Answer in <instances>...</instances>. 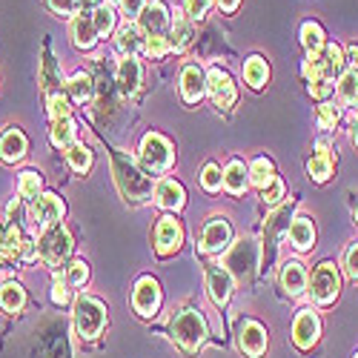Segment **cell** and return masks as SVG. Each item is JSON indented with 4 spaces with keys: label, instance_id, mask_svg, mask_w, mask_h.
Returning a JSON list of instances; mask_svg holds the SVG:
<instances>
[{
    "label": "cell",
    "instance_id": "1",
    "mask_svg": "<svg viewBox=\"0 0 358 358\" xmlns=\"http://www.w3.org/2000/svg\"><path fill=\"white\" fill-rule=\"evenodd\" d=\"M112 169H115V181L121 187V192L127 195V201H143L149 192H152V178L143 175L138 169V164L124 155V152H115L112 155Z\"/></svg>",
    "mask_w": 358,
    "mask_h": 358
},
{
    "label": "cell",
    "instance_id": "2",
    "mask_svg": "<svg viewBox=\"0 0 358 358\" xmlns=\"http://www.w3.org/2000/svg\"><path fill=\"white\" fill-rule=\"evenodd\" d=\"M75 330L80 338L86 341H92L103 333V327H106V307L103 301H98V298L92 295H78V301H75Z\"/></svg>",
    "mask_w": 358,
    "mask_h": 358
},
{
    "label": "cell",
    "instance_id": "3",
    "mask_svg": "<svg viewBox=\"0 0 358 358\" xmlns=\"http://www.w3.org/2000/svg\"><path fill=\"white\" fill-rule=\"evenodd\" d=\"M344 66H347L344 49L338 43H327L324 49L313 52L307 61H304V75H307V80H318V78L336 80V78H341Z\"/></svg>",
    "mask_w": 358,
    "mask_h": 358
},
{
    "label": "cell",
    "instance_id": "4",
    "mask_svg": "<svg viewBox=\"0 0 358 358\" xmlns=\"http://www.w3.org/2000/svg\"><path fill=\"white\" fill-rule=\"evenodd\" d=\"M169 327H172V338L181 344L187 352H195L206 341V336H210V330H206V321H203V315L198 310H181L172 318Z\"/></svg>",
    "mask_w": 358,
    "mask_h": 358
},
{
    "label": "cell",
    "instance_id": "5",
    "mask_svg": "<svg viewBox=\"0 0 358 358\" xmlns=\"http://www.w3.org/2000/svg\"><path fill=\"white\" fill-rule=\"evenodd\" d=\"M72 235H69V229L66 227H52V229H46L43 235H41V241H38V255L43 258V264H49V266H61V264H66V258L72 255Z\"/></svg>",
    "mask_w": 358,
    "mask_h": 358
},
{
    "label": "cell",
    "instance_id": "6",
    "mask_svg": "<svg viewBox=\"0 0 358 358\" xmlns=\"http://www.w3.org/2000/svg\"><path fill=\"white\" fill-rule=\"evenodd\" d=\"M307 287H310V295H313V301L318 307H330L338 298V289H341V275L336 270V264H330V261L318 264V270L313 273Z\"/></svg>",
    "mask_w": 358,
    "mask_h": 358
},
{
    "label": "cell",
    "instance_id": "7",
    "mask_svg": "<svg viewBox=\"0 0 358 358\" xmlns=\"http://www.w3.org/2000/svg\"><path fill=\"white\" fill-rule=\"evenodd\" d=\"M141 161H143L146 172H155V175L166 172V169L172 166V161H175L172 143H169L164 135H158V132H149V135L141 141Z\"/></svg>",
    "mask_w": 358,
    "mask_h": 358
},
{
    "label": "cell",
    "instance_id": "8",
    "mask_svg": "<svg viewBox=\"0 0 358 358\" xmlns=\"http://www.w3.org/2000/svg\"><path fill=\"white\" fill-rule=\"evenodd\" d=\"M64 218V201L57 198L55 192H41L35 201H32V210H29V221L32 227H38V232L43 235L46 229L57 227Z\"/></svg>",
    "mask_w": 358,
    "mask_h": 358
},
{
    "label": "cell",
    "instance_id": "9",
    "mask_svg": "<svg viewBox=\"0 0 358 358\" xmlns=\"http://www.w3.org/2000/svg\"><path fill=\"white\" fill-rule=\"evenodd\" d=\"M258 266V244L255 241H241L238 247H232L229 258H227V270L235 275V278H250Z\"/></svg>",
    "mask_w": 358,
    "mask_h": 358
},
{
    "label": "cell",
    "instance_id": "10",
    "mask_svg": "<svg viewBox=\"0 0 358 358\" xmlns=\"http://www.w3.org/2000/svg\"><path fill=\"white\" fill-rule=\"evenodd\" d=\"M132 307H135V313L143 315V318H149V315L158 313V307H161V287H158L155 278L146 275V278H141V281L135 284Z\"/></svg>",
    "mask_w": 358,
    "mask_h": 358
},
{
    "label": "cell",
    "instance_id": "11",
    "mask_svg": "<svg viewBox=\"0 0 358 358\" xmlns=\"http://www.w3.org/2000/svg\"><path fill=\"white\" fill-rule=\"evenodd\" d=\"M229 244H232V227L224 218H210L203 224L201 244H198L203 252H224L229 250Z\"/></svg>",
    "mask_w": 358,
    "mask_h": 358
},
{
    "label": "cell",
    "instance_id": "12",
    "mask_svg": "<svg viewBox=\"0 0 358 358\" xmlns=\"http://www.w3.org/2000/svg\"><path fill=\"white\" fill-rule=\"evenodd\" d=\"M206 92H210V98H213V103L218 109H229L235 103V95H238L232 78L218 66L206 72Z\"/></svg>",
    "mask_w": 358,
    "mask_h": 358
},
{
    "label": "cell",
    "instance_id": "13",
    "mask_svg": "<svg viewBox=\"0 0 358 358\" xmlns=\"http://www.w3.org/2000/svg\"><path fill=\"white\" fill-rule=\"evenodd\" d=\"M181 241H184V229L181 224H178L172 215L161 218L158 227H155V252L158 255H175L178 250H181Z\"/></svg>",
    "mask_w": 358,
    "mask_h": 358
},
{
    "label": "cell",
    "instance_id": "14",
    "mask_svg": "<svg viewBox=\"0 0 358 358\" xmlns=\"http://www.w3.org/2000/svg\"><path fill=\"white\" fill-rule=\"evenodd\" d=\"M321 336V321L313 310H301L295 315V324H292V341L298 350H313V344L318 341Z\"/></svg>",
    "mask_w": 358,
    "mask_h": 358
},
{
    "label": "cell",
    "instance_id": "15",
    "mask_svg": "<svg viewBox=\"0 0 358 358\" xmlns=\"http://www.w3.org/2000/svg\"><path fill=\"white\" fill-rule=\"evenodd\" d=\"M238 344H241V350L250 358H261L264 350H266V330L258 321L247 318V321L238 324Z\"/></svg>",
    "mask_w": 358,
    "mask_h": 358
},
{
    "label": "cell",
    "instance_id": "16",
    "mask_svg": "<svg viewBox=\"0 0 358 358\" xmlns=\"http://www.w3.org/2000/svg\"><path fill=\"white\" fill-rule=\"evenodd\" d=\"M166 23H169V12L164 3H158V0H152V3H146V9L141 12L138 17V29L152 38V35H166Z\"/></svg>",
    "mask_w": 358,
    "mask_h": 358
},
{
    "label": "cell",
    "instance_id": "17",
    "mask_svg": "<svg viewBox=\"0 0 358 358\" xmlns=\"http://www.w3.org/2000/svg\"><path fill=\"white\" fill-rule=\"evenodd\" d=\"M206 284H210V295L213 301L221 307L229 301L232 295V273L221 264H210V270H206Z\"/></svg>",
    "mask_w": 358,
    "mask_h": 358
},
{
    "label": "cell",
    "instance_id": "18",
    "mask_svg": "<svg viewBox=\"0 0 358 358\" xmlns=\"http://www.w3.org/2000/svg\"><path fill=\"white\" fill-rule=\"evenodd\" d=\"M203 92H206V75H203V69L201 66H184V72H181V95H184V101L187 103H198L201 98H203Z\"/></svg>",
    "mask_w": 358,
    "mask_h": 358
},
{
    "label": "cell",
    "instance_id": "19",
    "mask_svg": "<svg viewBox=\"0 0 358 358\" xmlns=\"http://www.w3.org/2000/svg\"><path fill=\"white\" fill-rule=\"evenodd\" d=\"M115 49L121 52L124 57H135L138 52L146 49V35L141 32V29L135 23H127L117 29V38H115Z\"/></svg>",
    "mask_w": 358,
    "mask_h": 358
},
{
    "label": "cell",
    "instance_id": "20",
    "mask_svg": "<svg viewBox=\"0 0 358 358\" xmlns=\"http://www.w3.org/2000/svg\"><path fill=\"white\" fill-rule=\"evenodd\" d=\"M310 278H307V270H304V264L301 261H287L284 264V270H281V287L289 298H298L304 289H307Z\"/></svg>",
    "mask_w": 358,
    "mask_h": 358
},
{
    "label": "cell",
    "instance_id": "21",
    "mask_svg": "<svg viewBox=\"0 0 358 358\" xmlns=\"http://www.w3.org/2000/svg\"><path fill=\"white\" fill-rule=\"evenodd\" d=\"M287 235H289V244L298 250V252H307L315 247V227L310 218L304 215H298L289 227H287Z\"/></svg>",
    "mask_w": 358,
    "mask_h": 358
},
{
    "label": "cell",
    "instance_id": "22",
    "mask_svg": "<svg viewBox=\"0 0 358 358\" xmlns=\"http://www.w3.org/2000/svg\"><path fill=\"white\" fill-rule=\"evenodd\" d=\"M141 64L135 61V57H124L121 64H117V72H115V80H117V89L129 98L138 92V86H141Z\"/></svg>",
    "mask_w": 358,
    "mask_h": 358
},
{
    "label": "cell",
    "instance_id": "23",
    "mask_svg": "<svg viewBox=\"0 0 358 358\" xmlns=\"http://www.w3.org/2000/svg\"><path fill=\"white\" fill-rule=\"evenodd\" d=\"M26 155V135L15 127H9L3 135H0V161L6 164H17Z\"/></svg>",
    "mask_w": 358,
    "mask_h": 358
},
{
    "label": "cell",
    "instance_id": "24",
    "mask_svg": "<svg viewBox=\"0 0 358 358\" xmlns=\"http://www.w3.org/2000/svg\"><path fill=\"white\" fill-rule=\"evenodd\" d=\"M315 149H318V152L307 161V172H310L313 181L324 184L327 178L333 175V152H330V146H327V141H318Z\"/></svg>",
    "mask_w": 358,
    "mask_h": 358
},
{
    "label": "cell",
    "instance_id": "25",
    "mask_svg": "<svg viewBox=\"0 0 358 358\" xmlns=\"http://www.w3.org/2000/svg\"><path fill=\"white\" fill-rule=\"evenodd\" d=\"M247 187H250V169L241 161H238V158H232L224 166V189L229 195H244Z\"/></svg>",
    "mask_w": 358,
    "mask_h": 358
},
{
    "label": "cell",
    "instance_id": "26",
    "mask_svg": "<svg viewBox=\"0 0 358 358\" xmlns=\"http://www.w3.org/2000/svg\"><path fill=\"white\" fill-rule=\"evenodd\" d=\"M98 38L101 35H98V29L92 23V15H78L72 20V43L78 49H92L98 43Z\"/></svg>",
    "mask_w": 358,
    "mask_h": 358
},
{
    "label": "cell",
    "instance_id": "27",
    "mask_svg": "<svg viewBox=\"0 0 358 358\" xmlns=\"http://www.w3.org/2000/svg\"><path fill=\"white\" fill-rule=\"evenodd\" d=\"M155 201L158 206H164V210H181V206L187 203V195H184V187L175 184V181H161L155 187Z\"/></svg>",
    "mask_w": 358,
    "mask_h": 358
},
{
    "label": "cell",
    "instance_id": "28",
    "mask_svg": "<svg viewBox=\"0 0 358 358\" xmlns=\"http://www.w3.org/2000/svg\"><path fill=\"white\" fill-rule=\"evenodd\" d=\"M26 304V289L17 284V281H6V284H0V310L15 315L20 313Z\"/></svg>",
    "mask_w": 358,
    "mask_h": 358
},
{
    "label": "cell",
    "instance_id": "29",
    "mask_svg": "<svg viewBox=\"0 0 358 358\" xmlns=\"http://www.w3.org/2000/svg\"><path fill=\"white\" fill-rule=\"evenodd\" d=\"M336 92H338V101L344 106H352L358 103V69H344L341 78L336 80Z\"/></svg>",
    "mask_w": 358,
    "mask_h": 358
},
{
    "label": "cell",
    "instance_id": "30",
    "mask_svg": "<svg viewBox=\"0 0 358 358\" xmlns=\"http://www.w3.org/2000/svg\"><path fill=\"white\" fill-rule=\"evenodd\" d=\"M169 43H172L175 52H184L192 43V23L181 12H175V17H172V38H169Z\"/></svg>",
    "mask_w": 358,
    "mask_h": 358
},
{
    "label": "cell",
    "instance_id": "31",
    "mask_svg": "<svg viewBox=\"0 0 358 358\" xmlns=\"http://www.w3.org/2000/svg\"><path fill=\"white\" fill-rule=\"evenodd\" d=\"M275 181V166L273 161H266V158H255L250 164V184L258 187V189H266Z\"/></svg>",
    "mask_w": 358,
    "mask_h": 358
},
{
    "label": "cell",
    "instance_id": "32",
    "mask_svg": "<svg viewBox=\"0 0 358 358\" xmlns=\"http://www.w3.org/2000/svg\"><path fill=\"white\" fill-rule=\"evenodd\" d=\"M75 135H78V129H75V121H72V117L55 121V124H52V132H49V138H52V143H55L57 149H69V146H75V143H78Z\"/></svg>",
    "mask_w": 358,
    "mask_h": 358
},
{
    "label": "cell",
    "instance_id": "33",
    "mask_svg": "<svg viewBox=\"0 0 358 358\" xmlns=\"http://www.w3.org/2000/svg\"><path fill=\"white\" fill-rule=\"evenodd\" d=\"M20 247H23L20 229L12 227V224H6V227H3V235H0V258H6V261L20 258Z\"/></svg>",
    "mask_w": 358,
    "mask_h": 358
},
{
    "label": "cell",
    "instance_id": "34",
    "mask_svg": "<svg viewBox=\"0 0 358 358\" xmlns=\"http://www.w3.org/2000/svg\"><path fill=\"white\" fill-rule=\"evenodd\" d=\"M244 80L252 86V89H261L266 80H270V66H266L264 57H250V61L244 64Z\"/></svg>",
    "mask_w": 358,
    "mask_h": 358
},
{
    "label": "cell",
    "instance_id": "35",
    "mask_svg": "<svg viewBox=\"0 0 358 358\" xmlns=\"http://www.w3.org/2000/svg\"><path fill=\"white\" fill-rule=\"evenodd\" d=\"M66 89H69V98L72 101H78V103H83V101H89L92 98V78H89L86 72H75L69 80H66Z\"/></svg>",
    "mask_w": 358,
    "mask_h": 358
},
{
    "label": "cell",
    "instance_id": "36",
    "mask_svg": "<svg viewBox=\"0 0 358 358\" xmlns=\"http://www.w3.org/2000/svg\"><path fill=\"white\" fill-rule=\"evenodd\" d=\"M301 43H304V49H307L310 55L318 52V49H324V46H327V41H324V29H321L318 23L307 20V23L301 26Z\"/></svg>",
    "mask_w": 358,
    "mask_h": 358
},
{
    "label": "cell",
    "instance_id": "37",
    "mask_svg": "<svg viewBox=\"0 0 358 358\" xmlns=\"http://www.w3.org/2000/svg\"><path fill=\"white\" fill-rule=\"evenodd\" d=\"M66 161L75 172H86L89 166H92V149L83 146V143H75L66 149Z\"/></svg>",
    "mask_w": 358,
    "mask_h": 358
},
{
    "label": "cell",
    "instance_id": "38",
    "mask_svg": "<svg viewBox=\"0 0 358 358\" xmlns=\"http://www.w3.org/2000/svg\"><path fill=\"white\" fill-rule=\"evenodd\" d=\"M41 187H43V181H41V172L29 169V172H23V175H20L17 192H20L23 198H38V195H41Z\"/></svg>",
    "mask_w": 358,
    "mask_h": 358
},
{
    "label": "cell",
    "instance_id": "39",
    "mask_svg": "<svg viewBox=\"0 0 358 358\" xmlns=\"http://www.w3.org/2000/svg\"><path fill=\"white\" fill-rule=\"evenodd\" d=\"M201 187L206 192H218L224 187V172L215 166V164H206L203 172H201Z\"/></svg>",
    "mask_w": 358,
    "mask_h": 358
},
{
    "label": "cell",
    "instance_id": "40",
    "mask_svg": "<svg viewBox=\"0 0 358 358\" xmlns=\"http://www.w3.org/2000/svg\"><path fill=\"white\" fill-rule=\"evenodd\" d=\"M92 23H95V29H98V35L101 38H106L112 29H115V12L109 9V3H103L95 15H92Z\"/></svg>",
    "mask_w": 358,
    "mask_h": 358
},
{
    "label": "cell",
    "instance_id": "41",
    "mask_svg": "<svg viewBox=\"0 0 358 358\" xmlns=\"http://www.w3.org/2000/svg\"><path fill=\"white\" fill-rule=\"evenodd\" d=\"M69 112H72V106H69L66 95H61V92L49 95V117L52 121H64V117H69Z\"/></svg>",
    "mask_w": 358,
    "mask_h": 358
},
{
    "label": "cell",
    "instance_id": "42",
    "mask_svg": "<svg viewBox=\"0 0 358 358\" xmlns=\"http://www.w3.org/2000/svg\"><path fill=\"white\" fill-rule=\"evenodd\" d=\"M338 117H341V109L336 106V103H321L318 106V127L321 129H333L336 124H338Z\"/></svg>",
    "mask_w": 358,
    "mask_h": 358
},
{
    "label": "cell",
    "instance_id": "43",
    "mask_svg": "<svg viewBox=\"0 0 358 358\" xmlns=\"http://www.w3.org/2000/svg\"><path fill=\"white\" fill-rule=\"evenodd\" d=\"M89 278V264L86 261H72L66 266V284L69 287H83Z\"/></svg>",
    "mask_w": 358,
    "mask_h": 358
},
{
    "label": "cell",
    "instance_id": "44",
    "mask_svg": "<svg viewBox=\"0 0 358 358\" xmlns=\"http://www.w3.org/2000/svg\"><path fill=\"white\" fill-rule=\"evenodd\" d=\"M210 3L213 0H184V15L189 20H203L206 12H210Z\"/></svg>",
    "mask_w": 358,
    "mask_h": 358
},
{
    "label": "cell",
    "instance_id": "45",
    "mask_svg": "<svg viewBox=\"0 0 358 358\" xmlns=\"http://www.w3.org/2000/svg\"><path fill=\"white\" fill-rule=\"evenodd\" d=\"M169 49H172V43H169V38H166V35H152V38H146V55H152V57H164Z\"/></svg>",
    "mask_w": 358,
    "mask_h": 358
},
{
    "label": "cell",
    "instance_id": "46",
    "mask_svg": "<svg viewBox=\"0 0 358 358\" xmlns=\"http://www.w3.org/2000/svg\"><path fill=\"white\" fill-rule=\"evenodd\" d=\"M49 9L61 17H69V15H78L80 12V0H46Z\"/></svg>",
    "mask_w": 358,
    "mask_h": 358
},
{
    "label": "cell",
    "instance_id": "47",
    "mask_svg": "<svg viewBox=\"0 0 358 358\" xmlns=\"http://www.w3.org/2000/svg\"><path fill=\"white\" fill-rule=\"evenodd\" d=\"M261 198H264V203H266V206L281 203V198H284V181H281V178H275V181H273L270 187L261 189Z\"/></svg>",
    "mask_w": 358,
    "mask_h": 358
},
{
    "label": "cell",
    "instance_id": "48",
    "mask_svg": "<svg viewBox=\"0 0 358 358\" xmlns=\"http://www.w3.org/2000/svg\"><path fill=\"white\" fill-rule=\"evenodd\" d=\"M333 80H324V78H318V80H310V95L313 98H318V101H327L333 95Z\"/></svg>",
    "mask_w": 358,
    "mask_h": 358
},
{
    "label": "cell",
    "instance_id": "49",
    "mask_svg": "<svg viewBox=\"0 0 358 358\" xmlns=\"http://www.w3.org/2000/svg\"><path fill=\"white\" fill-rule=\"evenodd\" d=\"M344 270H347V275H350V278H355V281H358V241H355V244H350V247H347V252H344Z\"/></svg>",
    "mask_w": 358,
    "mask_h": 358
},
{
    "label": "cell",
    "instance_id": "50",
    "mask_svg": "<svg viewBox=\"0 0 358 358\" xmlns=\"http://www.w3.org/2000/svg\"><path fill=\"white\" fill-rule=\"evenodd\" d=\"M52 301H55V304H66V301H69L66 278H61V275H55V284H52Z\"/></svg>",
    "mask_w": 358,
    "mask_h": 358
},
{
    "label": "cell",
    "instance_id": "51",
    "mask_svg": "<svg viewBox=\"0 0 358 358\" xmlns=\"http://www.w3.org/2000/svg\"><path fill=\"white\" fill-rule=\"evenodd\" d=\"M121 9L127 17H141V12L146 9V0H121Z\"/></svg>",
    "mask_w": 358,
    "mask_h": 358
},
{
    "label": "cell",
    "instance_id": "52",
    "mask_svg": "<svg viewBox=\"0 0 358 358\" xmlns=\"http://www.w3.org/2000/svg\"><path fill=\"white\" fill-rule=\"evenodd\" d=\"M20 258H23V261H35V258H38V244H35V241H29V238H23Z\"/></svg>",
    "mask_w": 358,
    "mask_h": 358
},
{
    "label": "cell",
    "instance_id": "53",
    "mask_svg": "<svg viewBox=\"0 0 358 358\" xmlns=\"http://www.w3.org/2000/svg\"><path fill=\"white\" fill-rule=\"evenodd\" d=\"M103 6V0H80V15H95Z\"/></svg>",
    "mask_w": 358,
    "mask_h": 358
},
{
    "label": "cell",
    "instance_id": "54",
    "mask_svg": "<svg viewBox=\"0 0 358 358\" xmlns=\"http://www.w3.org/2000/svg\"><path fill=\"white\" fill-rule=\"evenodd\" d=\"M215 3H218V9H221V12H227V15H229V12H235V9H238V3H241V0H215Z\"/></svg>",
    "mask_w": 358,
    "mask_h": 358
},
{
    "label": "cell",
    "instance_id": "55",
    "mask_svg": "<svg viewBox=\"0 0 358 358\" xmlns=\"http://www.w3.org/2000/svg\"><path fill=\"white\" fill-rule=\"evenodd\" d=\"M350 57H352V66L358 69V46H352V49H350Z\"/></svg>",
    "mask_w": 358,
    "mask_h": 358
},
{
    "label": "cell",
    "instance_id": "56",
    "mask_svg": "<svg viewBox=\"0 0 358 358\" xmlns=\"http://www.w3.org/2000/svg\"><path fill=\"white\" fill-rule=\"evenodd\" d=\"M352 143L358 146V117H355V124H352Z\"/></svg>",
    "mask_w": 358,
    "mask_h": 358
},
{
    "label": "cell",
    "instance_id": "57",
    "mask_svg": "<svg viewBox=\"0 0 358 358\" xmlns=\"http://www.w3.org/2000/svg\"><path fill=\"white\" fill-rule=\"evenodd\" d=\"M355 224H358V210H355Z\"/></svg>",
    "mask_w": 358,
    "mask_h": 358
},
{
    "label": "cell",
    "instance_id": "58",
    "mask_svg": "<svg viewBox=\"0 0 358 358\" xmlns=\"http://www.w3.org/2000/svg\"><path fill=\"white\" fill-rule=\"evenodd\" d=\"M103 3H115V0H103Z\"/></svg>",
    "mask_w": 358,
    "mask_h": 358
},
{
    "label": "cell",
    "instance_id": "59",
    "mask_svg": "<svg viewBox=\"0 0 358 358\" xmlns=\"http://www.w3.org/2000/svg\"><path fill=\"white\" fill-rule=\"evenodd\" d=\"M355 358H358V352H355Z\"/></svg>",
    "mask_w": 358,
    "mask_h": 358
}]
</instances>
